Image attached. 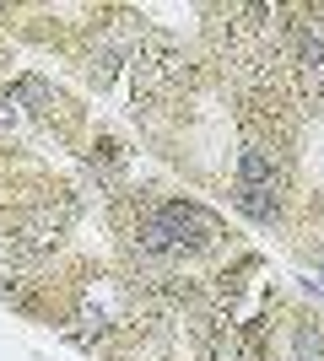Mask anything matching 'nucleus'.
I'll return each mask as SVG.
<instances>
[{
  "label": "nucleus",
  "instance_id": "1",
  "mask_svg": "<svg viewBox=\"0 0 324 361\" xmlns=\"http://www.w3.org/2000/svg\"><path fill=\"white\" fill-rule=\"evenodd\" d=\"M232 205L244 216H254V221H276V189H248V183H232Z\"/></svg>",
  "mask_w": 324,
  "mask_h": 361
}]
</instances>
